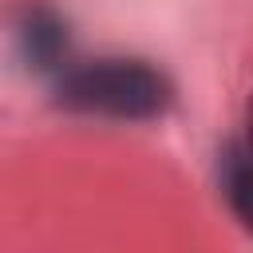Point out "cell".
<instances>
[{
  "label": "cell",
  "instance_id": "1",
  "mask_svg": "<svg viewBox=\"0 0 253 253\" xmlns=\"http://www.w3.org/2000/svg\"><path fill=\"white\" fill-rule=\"evenodd\" d=\"M55 107L111 123H154L174 107V83L162 67L138 55H99L59 71Z\"/></svg>",
  "mask_w": 253,
  "mask_h": 253
},
{
  "label": "cell",
  "instance_id": "2",
  "mask_svg": "<svg viewBox=\"0 0 253 253\" xmlns=\"http://www.w3.org/2000/svg\"><path fill=\"white\" fill-rule=\"evenodd\" d=\"M16 47H20V59L36 71H63L67 47H71L67 20L51 8H28L16 28Z\"/></svg>",
  "mask_w": 253,
  "mask_h": 253
},
{
  "label": "cell",
  "instance_id": "3",
  "mask_svg": "<svg viewBox=\"0 0 253 253\" xmlns=\"http://www.w3.org/2000/svg\"><path fill=\"white\" fill-rule=\"evenodd\" d=\"M217 190L245 233H253V142L245 134L225 138L217 150Z\"/></svg>",
  "mask_w": 253,
  "mask_h": 253
},
{
  "label": "cell",
  "instance_id": "4",
  "mask_svg": "<svg viewBox=\"0 0 253 253\" xmlns=\"http://www.w3.org/2000/svg\"><path fill=\"white\" fill-rule=\"evenodd\" d=\"M249 142H253V95H249V103H245V130H241Z\"/></svg>",
  "mask_w": 253,
  "mask_h": 253
}]
</instances>
